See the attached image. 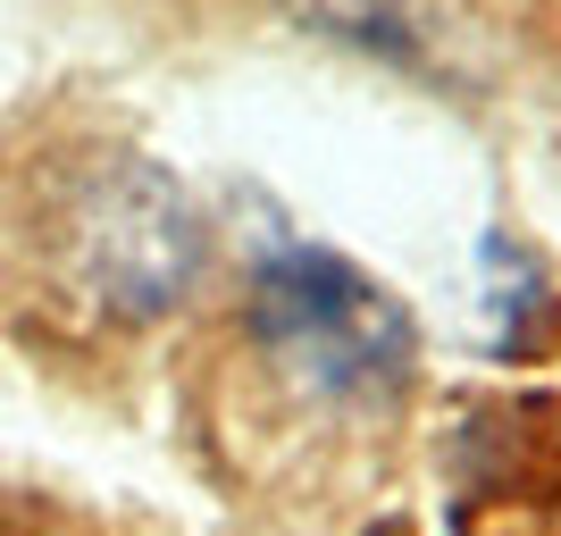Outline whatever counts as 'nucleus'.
<instances>
[{"label": "nucleus", "instance_id": "1", "mask_svg": "<svg viewBox=\"0 0 561 536\" xmlns=\"http://www.w3.org/2000/svg\"><path fill=\"white\" fill-rule=\"evenodd\" d=\"M243 327L252 352L285 377V395L328 411H377L420 369L411 310L328 243H277L268 260H252Z\"/></svg>", "mask_w": 561, "mask_h": 536}, {"label": "nucleus", "instance_id": "2", "mask_svg": "<svg viewBox=\"0 0 561 536\" xmlns=\"http://www.w3.org/2000/svg\"><path fill=\"white\" fill-rule=\"evenodd\" d=\"M76 277L110 319H168L193 294L202 269V218L176 193V176L142 160H110L76 193Z\"/></svg>", "mask_w": 561, "mask_h": 536}, {"label": "nucleus", "instance_id": "3", "mask_svg": "<svg viewBox=\"0 0 561 536\" xmlns=\"http://www.w3.org/2000/svg\"><path fill=\"white\" fill-rule=\"evenodd\" d=\"M310 34L360 50V59H386V68L436 76V18L427 0H285Z\"/></svg>", "mask_w": 561, "mask_h": 536}]
</instances>
